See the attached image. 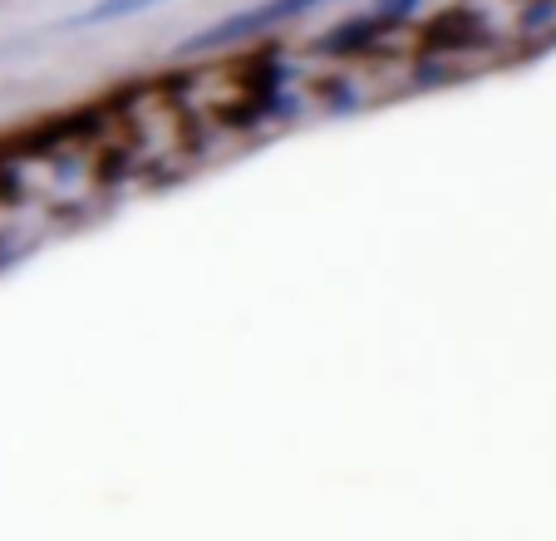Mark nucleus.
<instances>
[{
  "label": "nucleus",
  "mask_w": 556,
  "mask_h": 541,
  "mask_svg": "<svg viewBox=\"0 0 556 541\" xmlns=\"http://www.w3.org/2000/svg\"><path fill=\"white\" fill-rule=\"evenodd\" d=\"M148 5H163V0H99L94 11H79L70 25H104V21H118V15H138Z\"/></svg>",
  "instance_id": "nucleus-2"
},
{
  "label": "nucleus",
  "mask_w": 556,
  "mask_h": 541,
  "mask_svg": "<svg viewBox=\"0 0 556 541\" xmlns=\"http://www.w3.org/2000/svg\"><path fill=\"white\" fill-rule=\"evenodd\" d=\"M311 5H326V0H262L256 11H237V15H227V21H217L212 30H202L192 45L202 50V45L247 40V35H256V30H271V25H281V21H295V15H305Z\"/></svg>",
  "instance_id": "nucleus-1"
}]
</instances>
